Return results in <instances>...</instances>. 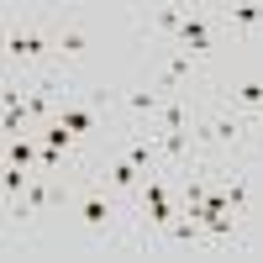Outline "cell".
<instances>
[{"mask_svg":"<svg viewBox=\"0 0 263 263\" xmlns=\"http://www.w3.org/2000/svg\"><path fill=\"white\" fill-rule=\"evenodd\" d=\"M142 205H147V216L158 227H174V211H168V195H163V184L158 179H147V190H142Z\"/></svg>","mask_w":263,"mask_h":263,"instance_id":"cell-1","label":"cell"},{"mask_svg":"<svg viewBox=\"0 0 263 263\" xmlns=\"http://www.w3.org/2000/svg\"><path fill=\"white\" fill-rule=\"evenodd\" d=\"M205 42H211L205 21H200V16H184V27H179V48H184V53H200Z\"/></svg>","mask_w":263,"mask_h":263,"instance_id":"cell-2","label":"cell"},{"mask_svg":"<svg viewBox=\"0 0 263 263\" xmlns=\"http://www.w3.org/2000/svg\"><path fill=\"white\" fill-rule=\"evenodd\" d=\"M79 216H84V227H105V221H111V205H105L100 195H84V200H79Z\"/></svg>","mask_w":263,"mask_h":263,"instance_id":"cell-3","label":"cell"},{"mask_svg":"<svg viewBox=\"0 0 263 263\" xmlns=\"http://www.w3.org/2000/svg\"><path fill=\"white\" fill-rule=\"evenodd\" d=\"M6 48H11V58H37V53H42V37H37V32H11Z\"/></svg>","mask_w":263,"mask_h":263,"instance_id":"cell-4","label":"cell"},{"mask_svg":"<svg viewBox=\"0 0 263 263\" xmlns=\"http://www.w3.org/2000/svg\"><path fill=\"white\" fill-rule=\"evenodd\" d=\"M190 69H195V53H174V58L163 63V84H179Z\"/></svg>","mask_w":263,"mask_h":263,"instance_id":"cell-5","label":"cell"},{"mask_svg":"<svg viewBox=\"0 0 263 263\" xmlns=\"http://www.w3.org/2000/svg\"><path fill=\"white\" fill-rule=\"evenodd\" d=\"M126 105H132L137 116H153V111H158V90H132V95H126Z\"/></svg>","mask_w":263,"mask_h":263,"instance_id":"cell-6","label":"cell"},{"mask_svg":"<svg viewBox=\"0 0 263 263\" xmlns=\"http://www.w3.org/2000/svg\"><path fill=\"white\" fill-rule=\"evenodd\" d=\"M137 179H142V168H137V163H132V158L111 168V184H116V190H132V184H137Z\"/></svg>","mask_w":263,"mask_h":263,"instance_id":"cell-7","label":"cell"},{"mask_svg":"<svg viewBox=\"0 0 263 263\" xmlns=\"http://www.w3.org/2000/svg\"><path fill=\"white\" fill-rule=\"evenodd\" d=\"M48 200H53V190H48V184H32V190H27V200H21V216H32V211H42Z\"/></svg>","mask_w":263,"mask_h":263,"instance_id":"cell-8","label":"cell"},{"mask_svg":"<svg viewBox=\"0 0 263 263\" xmlns=\"http://www.w3.org/2000/svg\"><path fill=\"white\" fill-rule=\"evenodd\" d=\"M63 126L69 132H95V111H63Z\"/></svg>","mask_w":263,"mask_h":263,"instance_id":"cell-9","label":"cell"},{"mask_svg":"<svg viewBox=\"0 0 263 263\" xmlns=\"http://www.w3.org/2000/svg\"><path fill=\"white\" fill-rule=\"evenodd\" d=\"M232 21H237V27H258V21H263V6H232Z\"/></svg>","mask_w":263,"mask_h":263,"instance_id":"cell-10","label":"cell"},{"mask_svg":"<svg viewBox=\"0 0 263 263\" xmlns=\"http://www.w3.org/2000/svg\"><path fill=\"white\" fill-rule=\"evenodd\" d=\"M237 100H242V105H263V79H248V84H237Z\"/></svg>","mask_w":263,"mask_h":263,"instance_id":"cell-11","label":"cell"},{"mask_svg":"<svg viewBox=\"0 0 263 263\" xmlns=\"http://www.w3.org/2000/svg\"><path fill=\"white\" fill-rule=\"evenodd\" d=\"M163 153L168 158H184V132H163Z\"/></svg>","mask_w":263,"mask_h":263,"instance_id":"cell-12","label":"cell"},{"mask_svg":"<svg viewBox=\"0 0 263 263\" xmlns=\"http://www.w3.org/2000/svg\"><path fill=\"white\" fill-rule=\"evenodd\" d=\"M32 158H37V153H32V142H27V137H21V142H11V163H21V168H27Z\"/></svg>","mask_w":263,"mask_h":263,"instance_id":"cell-13","label":"cell"},{"mask_svg":"<svg viewBox=\"0 0 263 263\" xmlns=\"http://www.w3.org/2000/svg\"><path fill=\"white\" fill-rule=\"evenodd\" d=\"M16 190H27V168L21 163H11V174H6V195H16Z\"/></svg>","mask_w":263,"mask_h":263,"instance_id":"cell-14","label":"cell"},{"mask_svg":"<svg viewBox=\"0 0 263 263\" xmlns=\"http://www.w3.org/2000/svg\"><path fill=\"white\" fill-rule=\"evenodd\" d=\"M63 53H84V32H63Z\"/></svg>","mask_w":263,"mask_h":263,"instance_id":"cell-15","label":"cell"}]
</instances>
